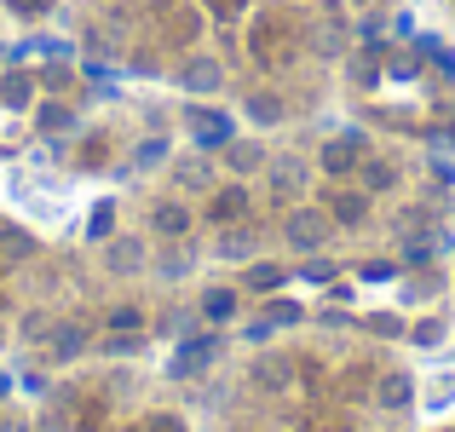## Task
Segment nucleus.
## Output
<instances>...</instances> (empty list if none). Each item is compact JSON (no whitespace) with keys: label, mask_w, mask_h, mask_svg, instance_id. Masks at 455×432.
Listing matches in <instances>:
<instances>
[{"label":"nucleus","mask_w":455,"mask_h":432,"mask_svg":"<svg viewBox=\"0 0 455 432\" xmlns=\"http://www.w3.org/2000/svg\"><path fill=\"white\" fill-rule=\"evenodd\" d=\"M225 162H231L236 173H254V167L266 162V150H259V144H225Z\"/></svg>","instance_id":"nucleus-14"},{"label":"nucleus","mask_w":455,"mask_h":432,"mask_svg":"<svg viewBox=\"0 0 455 432\" xmlns=\"http://www.w3.org/2000/svg\"><path fill=\"white\" fill-rule=\"evenodd\" d=\"M254 380H259L266 392H283V387L294 380V369L283 364V357H266V364H254Z\"/></svg>","instance_id":"nucleus-11"},{"label":"nucleus","mask_w":455,"mask_h":432,"mask_svg":"<svg viewBox=\"0 0 455 432\" xmlns=\"http://www.w3.org/2000/svg\"><path fill=\"white\" fill-rule=\"evenodd\" d=\"M329 220L334 225H363L369 220V190H340V196L329 202Z\"/></svg>","instance_id":"nucleus-8"},{"label":"nucleus","mask_w":455,"mask_h":432,"mask_svg":"<svg viewBox=\"0 0 455 432\" xmlns=\"http://www.w3.org/2000/svg\"><path fill=\"white\" fill-rule=\"evenodd\" d=\"M427 398H433V410H444V404H455V380H433V392H427Z\"/></svg>","instance_id":"nucleus-22"},{"label":"nucleus","mask_w":455,"mask_h":432,"mask_svg":"<svg viewBox=\"0 0 455 432\" xmlns=\"http://www.w3.org/2000/svg\"><path fill=\"white\" fill-rule=\"evenodd\" d=\"M357 179H363V190H392V185H398V167H392V162H363Z\"/></svg>","instance_id":"nucleus-12"},{"label":"nucleus","mask_w":455,"mask_h":432,"mask_svg":"<svg viewBox=\"0 0 455 432\" xmlns=\"http://www.w3.org/2000/svg\"><path fill=\"white\" fill-rule=\"evenodd\" d=\"M283 277H289V271H283V266H271V260H266V266H248V288H254V294H271V288H283Z\"/></svg>","instance_id":"nucleus-13"},{"label":"nucleus","mask_w":455,"mask_h":432,"mask_svg":"<svg viewBox=\"0 0 455 432\" xmlns=\"http://www.w3.org/2000/svg\"><path fill=\"white\" fill-rule=\"evenodd\" d=\"M190 133H196L202 150H225L231 144V116L225 110H190Z\"/></svg>","instance_id":"nucleus-3"},{"label":"nucleus","mask_w":455,"mask_h":432,"mask_svg":"<svg viewBox=\"0 0 455 432\" xmlns=\"http://www.w3.org/2000/svg\"><path fill=\"white\" fill-rule=\"evenodd\" d=\"M300 179H306V167H300V162H277V167H271V185H277V190H294Z\"/></svg>","instance_id":"nucleus-18"},{"label":"nucleus","mask_w":455,"mask_h":432,"mask_svg":"<svg viewBox=\"0 0 455 432\" xmlns=\"http://www.w3.org/2000/svg\"><path fill=\"white\" fill-rule=\"evenodd\" d=\"M300 277H306V283H329L334 266H329V260H311V266H300Z\"/></svg>","instance_id":"nucleus-21"},{"label":"nucleus","mask_w":455,"mask_h":432,"mask_svg":"<svg viewBox=\"0 0 455 432\" xmlns=\"http://www.w3.org/2000/svg\"><path fill=\"white\" fill-rule=\"evenodd\" d=\"M220 81H225L220 58H190V64L179 69V87H185V92H213Z\"/></svg>","instance_id":"nucleus-5"},{"label":"nucleus","mask_w":455,"mask_h":432,"mask_svg":"<svg viewBox=\"0 0 455 432\" xmlns=\"http://www.w3.org/2000/svg\"><path fill=\"white\" fill-rule=\"evenodd\" d=\"M145 432H185V421H179V415H150Z\"/></svg>","instance_id":"nucleus-23"},{"label":"nucleus","mask_w":455,"mask_h":432,"mask_svg":"<svg viewBox=\"0 0 455 432\" xmlns=\"http://www.w3.org/2000/svg\"><path fill=\"white\" fill-rule=\"evenodd\" d=\"M254 231H243V225H225V231H220V243H213V254H220V260H254Z\"/></svg>","instance_id":"nucleus-9"},{"label":"nucleus","mask_w":455,"mask_h":432,"mask_svg":"<svg viewBox=\"0 0 455 432\" xmlns=\"http://www.w3.org/2000/svg\"><path fill=\"white\" fill-rule=\"evenodd\" d=\"M329 208H300L289 213V225H283V236H289V248H300V254H311V248L329 243Z\"/></svg>","instance_id":"nucleus-1"},{"label":"nucleus","mask_w":455,"mask_h":432,"mask_svg":"<svg viewBox=\"0 0 455 432\" xmlns=\"http://www.w3.org/2000/svg\"><path fill=\"white\" fill-rule=\"evenodd\" d=\"M438 340H444V323H438V317L415 323V346H438Z\"/></svg>","instance_id":"nucleus-19"},{"label":"nucleus","mask_w":455,"mask_h":432,"mask_svg":"<svg viewBox=\"0 0 455 432\" xmlns=\"http://www.w3.org/2000/svg\"><path fill=\"white\" fill-rule=\"evenodd\" d=\"M266 323L271 329H289V323H300V306H294V300H277V306H266Z\"/></svg>","instance_id":"nucleus-17"},{"label":"nucleus","mask_w":455,"mask_h":432,"mask_svg":"<svg viewBox=\"0 0 455 432\" xmlns=\"http://www.w3.org/2000/svg\"><path fill=\"white\" fill-rule=\"evenodd\" d=\"M363 150H369V139H363V133H346V139H329V144H323L317 162H323V173L340 179V173H352V167L363 162Z\"/></svg>","instance_id":"nucleus-2"},{"label":"nucleus","mask_w":455,"mask_h":432,"mask_svg":"<svg viewBox=\"0 0 455 432\" xmlns=\"http://www.w3.org/2000/svg\"><path fill=\"white\" fill-rule=\"evenodd\" d=\"M248 116H254L259 127H271V122H283V99H271V92H259V99H248Z\"/></svg>","instance_id":"nucleus-15"},{"label":"nucleus","mask_w":455,"mask_h":432,"mask_svg":"<svg viewBox=\"0 0 455 432\" xmlns=\"http://www.w3.org/2000/svg\"><path fill=\"white\" fill-rule=\"evenodd\" d=\"M357 277H363V283H392V266H387V260H369Z\"/></svg>","instance_id":"nucleus-20"},{"label":"nucleus","mask_w":455,"mask_h":432,"mask_svg":"<svg viewBox=\"0 0 455 432\" xmlns=\"http://www.w3.org/2000/svg\"><path fill=\"white\" fill-rule=\"evenodd\" d=\"M410 398H415V380L403 375V369H387L380 387H375V404H380V410H403Z\"/></svg>","instance_id":"nucleus-6"},{"label":"nucleus","mask_w":455,"mask_h":432,"mask_svg":"<svg viewBox=\"0 0 455 432\" xmlns=\"http://www.w3.org/2000/svg\"><path fill=\"white\" fill-rule=\"evenodd\" d=\"M248 213V190L243 185H225V190H213L208 196V220L213 225H236Z\"/></svg>","instance_id":"nucleus-4"},{"label":"nucleus","mask_w":455,"mask_h":432,"mask_svg":"<svg viewBox=\"0 0 455 432\" xmlns=\"http://www.w3.org/2000/svg\"><path fill=\"white\" fill-rule=\"evenodd\" d=\"M0 6H6L12 18H46V12H52L58 0H0Z\"/></svg>","instance_id":"nucleus-16"},{"label":"nucleus","mask_w":455,"mask_h":432,"mask_svg":"<svg viewBox=\"0 0 455 432\" xmlns=\"http://www.w3.org/2000/svg\"><path fill=\"white\" fill-rule=\"evenodd\" d=\"M202 317L208 323H231L236 317V288H208V294H202Z\"/></svg>","instance_id":"nucleus-10"},{"label":"nucleus","mask_w":455,"mask_h":432,"mask_svg":"<svg viewBox=\"0 0 455 432\" xmlns=\"http://www.w3.org/2000/svg\"><path fill=\"white\" fill-rule=\"evenodd\" d=\"M150 231L179 243V236L190 231V208H179V202H156V208H150Z\"/></svg>","instance_id":"nucleus-7"}]
</instances>
